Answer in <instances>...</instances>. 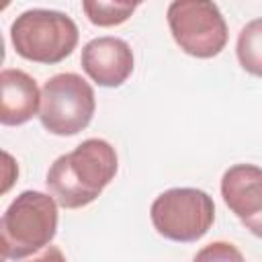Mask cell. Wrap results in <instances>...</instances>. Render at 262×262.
I'll return each instance as SVG.
<instances>
[{"instance_id":"6da1fadb","label":"cell","mask_w":262,"mask_h":262,"mask_svg":"<svg viewBox=\"0 0 262 262\" xmlns=\"http://www.w3.org/2000/svg\"><path fill=\"white\" fill-rule=\"evenodd\" d=\"M119 168L115 147L98 137L59 156L47 172V188L63 209H80L100 196Z\"/></svg>"},{"instance_id":"7a4b0ae2","label":"cell","mask_w":262,"mask_h":262,"mask_svg":"<svg viewBox=\"0 0 262 262\" xmlns=\"http://www.w3.org/2000/svg\"><path fill=\"white\" fill-rule=\"evenodd\" d=\"M57 231V203L39 190L20 192L0 221L2 258L23 260L51 244Z\"/></svg>"},{"instance_id":"3957f363","label":"cell","mask_w":262,"mask_h":262,"mask_svg":"<svg viewBox=\"0 0 262 262\" xmlns=\"http://www.w3.org/2000/svg\"><path fill=\"white\" fill-rule=\"evenodd\" d=\"M76 23L59 10L33 8L18 14L10 27L14 51L35 63L53 66L63 61L78 45Z\"/></svg>"},{"instance_id":"277c9868","label":"cell","mask_w":262,"mask_h":262,"mask_svg":"<svg viewBox=\"0 0 262 262\" xmlns=\"http://www.w3.org/2000/svg\"><path fill=\"white\" fill-rule=\"evenodd\" d=\"M149 217L156 231L166 239L190 244L211 229L215 221V205L201 188H170L156 196Z\"/></svg>"},{"instance_id":"5b68a950","label":"cell","mask_w":262,"mask_h":262,"mask_svg":"<svg viewBox=\"0 0 262 262\" xmlns=\"http://www.w3.org/2000/svg\"><path fill=\"white\" fill-rule=\"evenodd\" d=\"M96 98L92 86L74 72L51 76L41 90V125L53 135H76L92 121Z\"/></svg>"},{"instance_id":"8992f818","label":"cell","mask_w":262,"mask_h":262,"mask_svg":"<svg viewBox=\"0 0 262 262\" xmlns=\"http://www.w3.org/2000/svg\"><path fill=\"white\" fill-rule=\"evenodd\" d=\"M168 27L180 49L192 57H215L227 45V25L215 2H172L168 6Z\"/></svg>"},{"instance_id":"52a82bcc","label":"cell","mask_w":262,"mask_h":262,"mask_svg":"<svg viewBox=\"0 0 262 262\" xmlns=\"http://www.w3.org/2000/svg\"><path fill=\"white\" fill-rule=\"evenodd\" d=\"M221 196L229 211L262 237V168L254 164H235L221 178Z\"/></svg>"},{"instance_id":"ba28073f","label":"cell","mask_w":262,"mask_h":262,"mask_svg":"<svg viewBox=\"0 0 262 262\" xmlns=\"http://www.w3.org/2000/svg\"><path fill=\"white\" fill-rule=\"evenodd\" d=\"M80 63L98 86L117 88L133 72V51L119 37H96L82 47Z\"/></svg>"},{"instance_id":"9c48e42d","label":"cell","mask_w":262,"mask_h":262,"mask_svg":"<svg viewBox=\"0 0 262 262\" xmlns=\"http://www.w3.org/2000/svg\"><path fill=\"white\" fill-rule=\"evenodd\" d=\"M0 123L14 127L31 121L41 104L37 82L23 70L6 68L0 74Z\"/></svg>"},{"instance_id":"30bf717a","label":"cell","mask_w":262,"mask_h":262,"mask_svg":"<svg viewBox=\"0 0 262 262\" xmlns=\"http://www.w3.org/2000/svg\"><path fill=\"white\" fill-rule=\"evenodd\" d=\"M235 53L248 74L262 78V18L250 20L239 31Z\"/></svg>"},{"instance_id":"8fae6325","label":"cell","mask_w":262,"mask_h":262,"mask_svg":"<svg viewBox=\"0 0 262 262\" xmlns=\"http://www.w3.org/2000/svg\"><path fill=\"white\" fill-rule=\"evenodd\" d=\"M135 2H102V0H86L82 2V10L86 12L88 20L96 27H115L125 23L133 12Z\"/></svg>"},{"instance_id":"7c38bea8","label":"cell","mask_w":262,"mask_h":262,"mask_svg":"<svg viewBox=\"0 0 262 262\" xmlns=\"http://www.w3.org/2000/svg\"><path fill=\"white\" fill-rule=\"evenodd\" d=\"M192 262H246L242 252L229 242H211L201 248Z\"/></svg>"},{"instance_id":"4fadbf2b","label":"cell","mask_w":262,"mask_h":262,"mask_svg":"<svg viewBox=\"0 0 262 262\" xmlns=\"http://www.w3.org/2000/svg\"><path fill=\"white\" fill-rule=\"evenodd\" d=\"M14 262H66V256L57 246H47L41 252L29 256V258H23V260H14Z\"/></svg>"}]
</instances>
